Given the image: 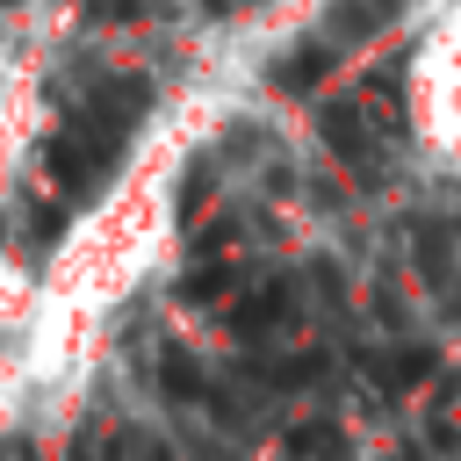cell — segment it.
I'll return each mask as SVG.
<instances>
[{
    "mask_svg": "<svg viewBox=\"0 0 461 461\" xmlns=\"http://www.w3.org/2000/svg\"><path fill=\"white\" fill-rule=\"evenodd\" d=\"M288 461H346V432L339 425H295L288 432Z\"/></svg>",
    "mask_w": 461,
    "mask_h": 461,
    "instance_id": "1",
    "label": "cell"
},
{
    "mask_svg": "<svg viewBox=\"0 0 461 461\" xmlns=\"http://www.w3.org/2000/svg\"><path fill=\"white\" fill-rule=\"evenodd\" d=\"M432 367V353H396V360H382V389H403V382H418Z\"/></svg>",
    "mask_w": 461,
    "mask_h": 461,
    "instance_id": "2",
    "label": "cell"
},
{
    "mask_svg": "<svg viewBox=\"0 0 461 461\" xmlns=\"http://www.w3.org/2000/svg\"><path fill=\"white\" fill-rule=\"evenodd\" d=\"M158 382H166V396H202V382H194V367H187L180 353L166 360V375H158Z\"/></svg>",
    "mask_w": 461,
    "mask_h": 461,
    "instance_id": "3",
    "label": "cell"
},
{
    "mask_svg": "<svg viewBox=\"0 0 461 461\" xmlns=\"http://www.w3.org/2000/svg\"><path fill=\"white\" fill-rule=\"evenodd\" d=\"M108 461H158V447H144L137 432H122V439L108 447Z\"/></svg>",
    "mask_w": 461,
    "mask_h": 461,
    "instance_id": "4",
    "label": "cell"
},
{
    "mask_svg": "<svg viewBox=\"0 0 461 461\" xmlns=\"http://www.w3.org/2000/svg\"><path fill=\"white\" fill-rule=\"evenodd\" d=\"M389 461H425V454H389Z\"/></svg>",
    "mask_w": 461,
    "mask_h": 461,
    "instance_id": "5",
    "label": "cell"
},
{
    "mask_svg": "<svg viewBox=\"0 0 461 461\" xmlns=\"http://www.w3.org/2000/svg\"><path fill=\"white\" fill-rule=\"evenodd\" d=\"M158 461H173V454H166V447H158Z\"/></svg>",
    "mask_w": 461,
    "mask_h": 461,
    "instance_id": "6",
    "label": "cell"
}]
</instances>
